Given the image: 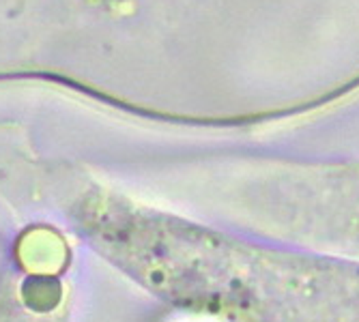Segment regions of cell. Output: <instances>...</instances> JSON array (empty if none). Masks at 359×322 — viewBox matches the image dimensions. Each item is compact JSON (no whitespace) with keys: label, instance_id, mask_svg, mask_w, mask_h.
I'll return each instance as SVG.
<instances>
[{"label":"cell","instance_id":"7a4b0ae2","mask_svg":"<svg viewBox=\"0 0 359 322\" xmlns=\"http://www.w3.org/2000/svg\"><path fill=\"white\" fill-rule=\"evenodd\" d=\"M226 209L254 232L359 260V164L271 170Z\"/></svg>","mask_w":359,"mask_h":322},{"label":"cell","instance_id":"6da1fadb","mask_svg":"<svg viewBox=\"0 0 359 322\" xmlns=\"http://www.w3.org/2000/svg\"><path fill=\"white\" fill-rule=\"evenodd\" d=\"M76 232L164 303L219 322H359V260L265 245L102 189L72 206Z\"/></svg>","mask_w":359,"mask_h":322}]
</instances>
